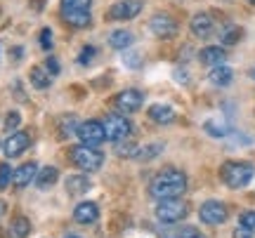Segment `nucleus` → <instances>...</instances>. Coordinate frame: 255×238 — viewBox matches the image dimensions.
<instances>
[{
  "mask_svg": "<svg viewBox=\"0 0 255 238\" xmlns=\"http://www.w3.org/2000/svg\"><path fill=\"white\" fill-rule=\"evenodd\" d=\"M66 238H83V236H76V234H71V236H66Z\"/></svg>",
  "mask_w": 255,
  "mask_h": 238,
  "instance_id": "obj_39",
  "label": "nucleus"
},
{
  "mask_svg": "<svg viewBox=\"0 0 255 238\" xmlns=\"http://www.w3.org/2000/svg\"><path fill=\"white\" fill-rule=\"evenodd\" d=\"M241 36H244V31L239 26H225L220 33V40H222V45H237Z\"/></svg>",
  "mask_w": 255,
  "mask_h": 238,
  "instance_id": "obj_24",
  "label": "nucleus"
},
{
  "mask_svg": "<svg viewBox=\"0 0 255 238\" xmlns=\"http://www.w3.org/2000/svg\"><path fill=\"white\" fill-rule=\"evenodd\" d=\"M213 28H215V21H213L210 14H206V12L194 14V19H191V33L196 38H208L213 33Z\"/></svg>",
  "mask_w": 255,
  "mask_h": 238,
  "instance_id": "obj_13",
  "label": "nucleus"
},
{
  "mask_svg": "<svg viewBox=\"0 0 255 238\" xmlns=\"http://www.w3.org/2000/svg\"><path fill=\"white\" fill-rule=\"evenodd\" d=\"M73 220L78 222V224H95V222L100 220V208H97V203H92V201L78 203L76 210H73Z\"/></svg>",
  "mask_w": 255,
  "mask_h": 238,
  "instance_id": "obj_12",
  "label": "nucleus"
},
{
  "mask_svg": "<svg viewBox=\"0 0 255 238\" xmlns=\"http://www.w3.org/2000/svg\"><path fill=\"white\" fill-rule=\"evenodd\" d=\"M38 174V163H24L19 165L17 170H14V174H12V182H14V186H28V184H33V179H36Z\"/></svg>",
  "mask_w": 255,
  "mask_h": 238,
  "instance_id": "obj_14",
  "label": "nucleus"
},
{
  "mask_svg": "<svg viewBox=\"0 0 255 238\" xmlns=\"http://www.w3.org/2000/svg\"><path fill=\"white\" fill-rule=\"evenodd\" d=\"M62 19L73 28H85L90 26L92 14L90 9H71V12H62Z\"/></svg>",
  "mask_w": 255,
  "mask_h": 238,
  "instance_id": "obj_15",
  "label": "nucleus"
},
{
  "mask_svg": "<svg viewBox=\"0 0 255 238\" xmlns=\"http://www.w3.org/2000/svg\"><path fill=\"white\" fill-rule=\"evenodd\" d=\"M251 78H253V80H255V66H253V71H251Z\"/></svg>",
  "mask_w": 255,
  "mask_h": 238,
  "instance_id": "obj_38",
  "label": "nucleus"
},
{
  "mask_svg": "<svg viewBox=\"0 0 255 238\" xmlns=\"http://www.w3.org/2000/svg\"><path fill=\"white\" fill-rule=\"evenodd\" d=\"M21 52H24L21 47H14V50H12V59H21Z\"/></svg>",
  "mask_w": 255,
  "mask_h": 238,
  "instance_id": "obj_36",
  "label": "nucleus"
},
{
  "mask_svg": "<svg viewBox=\"0 0 255 238\" xmlns=\"http://www.w3.org/2000/svg\"><path fill=\"white\" fill-rule=\"evenodd\" d=\"M45 69H47V71H50V74H52V76H57V74H59V62H57L55 57H47Z\"/></svg>",
  "mask_w": 255,
  "mask_h": 238,
  "instance_id": "obj_34",
  "label": "nucleus"
},
{
  "mask_svg": "<svg viewBox=\"0 0 255 238\" xmlns=\"http://www.w3.org/2000/svg\"><path fill=\"white\" fill-rule=\"evenodd\" d=\"M28 78H31V82H33L36 90H47V87L52 85V74H50L47 69H43V66H33L31 74H28Z\"/></svg>",
  "mask_w": 255,
  "mask_h": 238,
  "instance_id": "obj_19",
  "label": "nucleus"
},
{
  "mask_svg": "<svg viewBox=\"0 0 255 238\" xmlns=\"http://www.w3.org/2000/svg\"><path fill=\"white\" fill-rule=\"evenodd\" d=\"M95 52H97L95 47H83V55L78 57V62H81L83 66H85V64H90L92 59H95Z\"/></svg>",
  "mask_w": 255,
  "mask_h": 238,
  "instance_id": "obj_32",
  "label": "nucleus"
},
{
  "mask_svg": "<svg viewBox=\"0 0 255 238\" xmlns=\"http://www.w3.org/2000/svg\"><path fill=\"white\" fill-rule=\"evenodd\" d=\"M149 118L158 123V125H170L175 120V109L173 106H165V104H154L149 109Z\"/></svg>",
  "mask_w": 255,
  "mask_h": 238,
  "instance_id": "obj_16",
  "label": "nucleus"
},
{
  "mask_svg": "<svg viewBox=\"0 0 255 238\" xmlns=\"http://www.w3.org/2000/svg\"><path fill=\"white\" fill-rule=\"evenodd\" d=\"M71 163L76 167H81L83 172H97L102 167V163H104V154L97 151L95 147L83 144V147L71 149Z\"/></svg>",
  "mask_w": 255,
  "mask_h": 238,
  "instance_id": "obj_3",
  "label": "nucleus"
},
{
  "mask_svg": "<svg viewBox=\"0 0 255 238\" xmlns=\"http://www.w3.org/2000/svg\"><path fill=\"white\" fill-rule=\"evenodd\" d=\"M163 151V144H149V147H139V151H137V156L139 160H149V158H154L158 156Z\"/></svg>",
  "mask_w": 255,
  "mask_h": 238,
  "instance_id": "obj_26",
  "label": "nucleus"
},
{
  "mask_svg": "<svg viewBox=\"0 0 255 238\" xmlns=\"http://www.w3.org/2000/svg\"><path fill=\"white\" fill-rule=\"evenodd\" d=\"M210 82L213 85H218V87H225V85H229L232 82V78H234V74H232V69L225 64H218L213 66V71H210Z\"/></svg>",
  "mask_w": 255,
  "mask_h": 238,
  "instance_id": "obj_20",
  "label": "nucleus"
},
{
  "mask_svg": "<svg viewBox=\"0 0 255 238\" xmlns=\"http://www.w3.org/2000/svg\"><path fill=\"white\" fill-rule=\"evenodd\" d=\"M104 132H107V139H111V142H123L132 132V123L123 113H109L104 118Z\"/></svg>",
  "mask_w": 255,
  "mask_h": 238,
  "instance_id": "obj_5",
  "label": "nucleus"
},
{
  "mask_svg": "<svg viewBox=\"0 0 255 238\" xmlns=\"http://www.w3.org/2000/svg\"><path fill=\"white\" fill-rule=\"evenodd\" d=\"M0 151H2V142H0Z\"/></svg>",
  "mask_w": 255,
  "mask_h": 238,
  "instance_id": "obj_40",
  "label": "nucleus"
},
{
  "mask_svg": "<svg viewBox=\"0 0 255 238\" xmlns=\"http://www.w3.org/2000/svg\"><path fill=\"white\" fill-rule=\"evenodd\" d=\"M187 191V174L177 167H165L151 179V186H149V193L163 201V198H180L182 193Z\"/></svg>",
  "mask_w": 255,
  "mask_h": 238,
  "instance_id": "obj_1",
  "label": "nucleus"
},
{
  "mask_svg": "<svg viewBox=\"0 0 255 238\" xmlns=\"http://www.w3.org/2000/svg\"><path fill=\"white\" fill-rule=\"evenodd\" d=\"M132 33L130 31H123V28H119V31H111L109 36V45L114 47V50H126V47L132 45Z\"/></svg>",
  "mask_w": 255,
  "mask_h": 238,
  "instance_id": "obj_21",
  "label": "nucleus"
},
{
  "mask_svg": "<svg viewBox=\"0 0 255 238\" xmlns=\"http://www.w3.org/2000/svg\"><path fill=\"white\" fill-rule=\"evenodd\" d=\"M57 177H59V172H57V167H52V165H47V167H43V170H38V174H36L38 189H50V186L57 182Z\"/></svg>",
  "mask_w": 255,
  "mask_h": 238,
  "instance_id": "obj_22",
  "label": "nucleus"
},
{
  "mask_svg": "<svg viewBox=\"0 0 255 238\" xmlns=\"http://www.w3.org/2000/svg\"><path fill=\"white\" fill-rule=\"evenodd\" d=\"M19 125H21V116H19V111H9L7 118H5V130H7V132H14Z\"/></svg>",
  "mask_w": 255,
  "mask_h": 238,
  "instance_id": "obj_28",
  "label": "nucleus"
},
{
  "mask_svg": "<svg viewBox=\"0 0 255 238\" xmlns=\"http://www.w3.org/2000/svg\"><path fill=\"white\" fill-rule=\"evenodd\" d=\"M225 57H227V52H225L220 45H208V47H203V50H201L199 59L206 66H218V64L225 62Z\"/></svg>",
  "mask_w": 255,
  "mask_h": 238,
  "instance_id": "obj_17",
  "label": "nucleus"
},
{
  "mask_svg": "<svg viewBox=\"0 0 255 238\" xmlns=\"http://www.w3.org/2000/svg\"><path fill=\"white\" fill-rule=\"evenodd\" d=\"M28 147H31V137H28L26 132H14V135H9V137L5 139L2 151H5L7 158H17V156H21Z\"/></svg>",
  "mask_w": 255,
  "mask_h": 238,
  "instance_id": "obj_11",
  "label": "nucleus"
},
{
  "mask_svg": "<svg viewBox=\"0 0 255 238\" xmlns=\"http://www.w3.org/2000/svg\"><path fill=\"white\" fill-rule=\"evenodd\" d=\"M149 28L156 38H173L177 33V21H175L170 14H156L151 21H149Z\"/></svg>",
  "mask_w": 255,
  "mask_h": 238,
  "instance_id": "obj_10",
  "label": "nucleus"
},
{
  "mask_svg": "<svg viewBox=\"0 0 255 238\" xmlns=\"http://www.w3.org/2000/svg\"><path fill=\"white\" fill-rule=\"evenodd\" d=\"M31 234V222L26 217H14L9 222V238H26Z\"/></svg>",
  "mask_w": 255,
  "mask_h": 238,
  "instance_id": "obj_23",
  "label": "nucleus"
},
{
  "mask_svg": "<svg viewBox=\"0 0 255 238\" xmlns=\"http://www.w3.org/2000/svg\"><path fill=\"white\" fill-rule=\"evenodd\" d=\"M12 174H14V170L9 167V163H0V191H5L12 184Z\"/></svg>",
  "mask_w": 255,
  "mask_h": 238,
  "instance_id": "obj_27",
  "label": "nucleus"
},
{
  "mask_svg": "<svg viewBox=\"0 0 255 238\" xmlns=\"http://www.w3.org/2000/svg\"><path fill=\"white\" fill-rule=\"evenodd\" d=\"M78 137H81L83 144H88V147H100L102 142L107 139V132H104V123L100 120H85L78 125Z\"/></svg>",
  "mask_w": 255,
  "mask_h": 238,
  "instance_id": "obj_6",
  "label": "nucleus"
},
{
  "mask_svg": "<svg viewBox=\"0 0 255 238\" xmlns=\"http://www.w3.org/2000/svg\"><path fill=\"white\" fill-rule=\"evenodd\" d=\"M137 151H139V147H137V144H132V142H130V144H121V147H116V154H119V156H130V158H135L137 156Z\"/></svg>",
  "mask_w": 255,
  "mask_h": 238,
  "instance_id": "obj_29",
  "label": "nucleus"
},
{
  "mask_svg": "<svg viewBox=\"0 0 255 238\" xmlns=\"http://www.w3.org/2000/svg\"><path fill=\"white\" fill-rule=\"evenodd\" d=\"M251 2H255V0H251Z\"/></svg>",
  "mask_w": 255,
  "mask_h": 238,
  "instance_id": "obj_41",
  "label": "nucleus"
},
{
  "mask_svg": "<svg viewBox=\"0 0 255 238\" xmlns=\"http://www.w3.org/2000/svg\"><path fill=\"white\" fill-rule=\"evenodd\" d=\"M92 0H62L59 2V12H71V9H90Z\"/></svg>",
  "mask_w": 255,
  "mask_h": 238,
  "instance_id": "obj_25",
  "label": "nucleus"
},
{
  "mask_svg": "<svg viewBox=\"0 0 255 238\" xmlns=\"http://www.w3.org/2000/svg\"><path fill=\"white\" fill-rule=\"evenodd\" d=\"M40 45H43V50H52V31L50 28L40 31Z\"/></svg>",
  "mask_w": 255,
  "mask_h": 238,
  "instance_id": "obj_31",
  "label": "nucleus"
},
{
  "mask_svg": "<svg viewBox=\"0 0 255 238\" xmlns=\"http://www.w3.org/2000/svg\"><path fill=\"white\" fill-rule=\"evenodd\" d=\"M227 205L225 203H220V201H206L203 205H201V210H199V217L201 222H206V224H222V222H227Z\"/></svg>",
  "mask_w": 255,
  "mask_h": 238,
  "instance_id": "obj_7",
  "label": "nucleus"
},
{
  "mask_svg": "<svg viewBox=\"0 0 255 238\" xmlns=\"http://www.w3.org/2000/svg\"><path fill=\"white\" fill-rule=\"evenodd\" d=\"M239 224H241V227H248V229L255 231V210L241 212V217H239Z\"/></svg>",
  "mask_w": 255,
  "mask_h": 238,
  "instance_id": "obj_30",
  "label": "nucleus"
},
{
  "mask_svg": "<svg viewBox=\"0 0 255 238\" xmlns=\"http://www.w3.org/2000/svg\"><path fill=\"white\" fill-rule=\"evenodd\" d=\"M255 174V167L244 160H227L220 167V179L227 184L229 189H244Z\"/></svg>",
  "mask_w": 255,
  "mask_h": 238,
  "instance_id": "obj_2",
  "label": "nucleus"
},
{
  "mask_svg": "<svg viewBox=\"0 0 255 238\" xmlns=\"http://www.w3.org/2000/svg\"><path fill=\"white\" fill-rule=\"evenodd\" d=\"M90 179L85 177V174H71V177H66V191L71 193V196H83V193L90 191Z\"/></svg>",
  "mask_w": 255,
  "mask_h": 238,
  "instance_id": "obj_18",
  "label": "nucleus"
},
{
  "mask_svg": "<svg viewBox=\"0 0 255 238\" xmlns=\"http://www.w3.org/2000/svg\"><path fill=\"white\" fill-rule=\"evenodd\" d=\"M5 210H7V205H5V203L0 201V215H5Z\"/></svg>",
  "mask_w": 255,
  "mask_h": 238,
  "instance_id": "obj_37",
  "label": "nucleus"
},
{
  "mask_svg": "<svg viewBox=\"0 0 255 238\" xmlns=\"http://www.w3.org/2000/svg\"><path fill=\"white\" fill-rule=\"evenodd\" d=\"M139 12H142V0H121L116 5H111L109 19L128 21V19H135Z\"/></svg>",
  "mask_w": 255,
  "mask_h": 238,
  "instance_id": "obj_8",
  "label": "nucleus"
},
{
  "mask_svg": "<svg viewBox=\"0 0 255 238\" xmlns=\"http://www.w3.org/2000/svg\"><path fill=\"white\" fill-rule=\"evenodd\" d=\"M180 238H206V236H203L199 229H194V227H187V229L180 234Z\"/></svg>",
  "mask_w": 255,
  "mask_h": 238,
  "instance_id": "obj_33",
  "label": "nucleus"
},
{
  "mask_svg": "<svg viewBox=\"0 0 255 238\" xmlns=\"http://www.w3.org/2000/svg\"><path fill=\"white\" fill-rule=\"evenodd\" d=\"M142 104H144V94L139 90H123L116 97V109L121 113H135L142 109Z\"/></svg>",
  "mask_w": 255,
  "mask_h": 238,
  "instance_id": "obj_9",
  "label": "nucleus"
},
{
  "mask_svg": "<svg viewBox=\"0 0 255 238\" xmlns=\"http://www.w3.org/2000/svg\"><path fill=\"white\" fill-rule=\"evenodd\" d=\"M253 236V229H248V227H241L239 224V229L234 231V238H251Z\"/></svg>",
  "mask_w": 255,
  "mask_h": 238,
  "instance_id": "obj_35",
  "label": "nucleus"
},
{
  "mask_svg": "<svg viewBox=\"0 0 255 238\" xmlns=\"http://www.w3.org/2000/svg\"><path fill=\"white\" fill-rule=\"evenodd\" d=\"M189 212V205L180 198H163V201L156 205V217L165 224H175V222H182Z\"/></svg>",
  "mask_w": 255,
  "mask_h": 238,
  "instance_id": "obj_4",
  "label": "nucleus"
}]
</instances>
